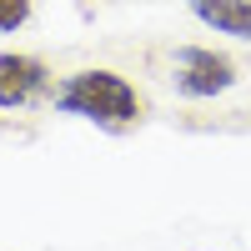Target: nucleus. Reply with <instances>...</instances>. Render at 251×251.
<instances>
[{
    "label": "nucleus",
    "instance_id": "f257e3e1",
    "mask_svg": "<svg viewBox=\"0 0 251 251\" xmlns=\"http://www.w3.org/2000/svg\"><path fill=\"white\" fill-rule=\"evenodd\" d=\"M55 111L86 116L96 126H111V131H126V126L141 121L146 106H141V96L126 75H116V71H75L55 91Z\"/></svg>",
    "mask_w": 251,
    "mask_h": 251
},
{
    "label": "nucleus",
    "instance_id": "f03ea898",
    "mask_svg": "<svg viewBox=\"0 0 251 251\" xmlns=\"http://www.w3.org/2000/svg\"><path fill=\"white\" fill-rule=\"evenodd\" d=\"M236 86V60L221 55V50H206V46H181L176 50V91L206 100V96H221Z\"/></svg>",
    "mask_w": 251,
    "mask_h": 251
},
{
    "label": "nucleus",
    "instance_id": "7ed1b4c3",
    "mask_svg": "<svg viewBox=\"0 0 251 251\" xmlns=\"http://www.w3.org/2000/svg\"><path fill=\"white\" fill-rule=\"evenodd\" d=\"M46 91H50L46 60L20 55V50H5V55H0V106H5V111L30 106V100H40Z\"/></svg>",
    "mask_w": 251,
    "mask_h": 251
},
{
    "label": "nucleus",
    "instance_id": "20e7f679",
    "mask_svg": "<svg viewBox=\"0 0 251 251\" xmlns=\"http://www.w3.org/2000/svg\"><path fill=\"white\" fill-rule=\"evenodd\" d=\"M191 15L221 35H251V0H191Z\"/></svg>",
    "mask_w": 251,
    "mask_h": 251
},
{
    "label": "nucleus",
    "instance_id": "39448f33",
    "mask_svg": "<svg viewBox=\"0 0 251 251\" xmlns=\"http://www.w3.org/2000/svg\"><path fill=\"white\" fill-rule=\"evenodd\" d=\"M30 20V0H0V30H20Z\"/></svg>",
    "mask_w": 251,
    "mask_h": 251
}]
</instances>
